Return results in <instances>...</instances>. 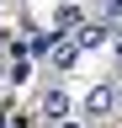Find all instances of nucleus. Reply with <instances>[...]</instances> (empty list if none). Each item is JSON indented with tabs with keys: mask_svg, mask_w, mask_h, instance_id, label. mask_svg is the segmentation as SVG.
<instances>
[{
	"mask_svg": "<svg viewBox=\"0 0 122 128\" xmlns=\"http://www.w3.org/2000/svg\"><path fill=\"white\" fill-rule=\"evenodd\" d=\"M112 107H117V91L112 86H90L85 102H80V118L85 123H101V118H112Z\"/></svg>",
	"mask_w": 122,
	"mask_h": 128,
	"instance_id": "f257e3e1",
	"label": "nucleus"
},
{
	"mask_svg": "<svg viewBox=\"0 0 122 128\" xmlns=\"http://www.w3.org/2000/svg\"><path fill=\"white\" fill-rule=\"evenodd\" d=\"M37 112H42V123H64V118H69V96L58 91V86H48L42 102H37Z\"/></svg>",
	"mask_w": 122,
	"mask_h": 128,
	"instance_id": "f03ea898",
	"label": "nucleus"
},
{
	"mask_svg": "<svg viewBox=\"0 0 122 128\" xmlns=\"http://www.w3.org/2000/svg\"><path fill=\"white\" fill-rule=\"evenodd\" d=\"M106 38H112V22H80L74 27V43L80 48H101Z\"/></svg>",
	"mask_w": 122,
	"mask_h": 128,
	"instance_id": "7ed1b4c3",
	"label": "nucleus"
},
{
	"mask_svg": "<svg viewBox=\"0 0 122 128\" xmlns=\"http://www.w3.org/2000/svg\"><path fill=\"white\" fill-rule=\"evenodd\" d=\"M74 54H80V43H53V64H58V70H69V64H74Z\"/></svg>",
	"mask_w": 122,
	"mask_h": 128,
	"instance_id": "20e7f679",
	"label": "nucleus"
},
{
	"mask_svg": "<svg viewBox=\"0 0 122 128\" xmlns=\"http://www.w3.org/2000/svg\"><path fill=\"white\" fill-rule=\"evenodd\" d=\"M53 22H58L53 32H74V27H80V22H85V16H80V6H64V11H58V16H53Z\"/></svg>",
	"mask_w": 122,
	"mask_h": 128,
	"instance_id": "39448f33",
	"label": "nucleus"
},
{
	"mask_svg": "<svg viewBox=\"0 0 122 128\" xmlns=\"http://www.w3.org/2000/svg\"><path fill=\"white\" fill-rule=\"evenodd\" d=\"M106 22H122V0H112V6H106Z\"/></svg>",
	"mask_w": 122,
	"mask_h": 128,
	"instance_id": "423d86ee",
	"label": "nucleus"
},
{
	"mask_svg": "<svg viewBox=\"0 0 122 128\" xmlns=\"http://www.w3.org/2000/svg\"><path fill=\"white\" fill-rule=\"evenodd\" d=\"M112 48H117V64H122V27L112 32Z\"/></svg>",
	"mask_w": 122,
	"mask_h": 128,
	"instance_id": "0eeeda50",
	"label": "nucleus"
},
{
	"mask_svg": "<svg viewBox=\"0 0 122 128\" xmlns=\"http://www.w3.org/2000/svg\"><path fill=\"white\" fill-rule=\"evenodd\" d=\"M53 128H90V123H74V118H64V123H53Z\"/></svg>",
	"mask_w": 122,
	"mask_h": 128,
	"instance_id": "6e6552de",
	"label": "nucleus"
},
{
	"mask_svg": "<svg viewBox=\"0 0 122 128\" xmlns=\"http://www.w3.org/2000/svg\"><path fill=\"white\" fill-rule=\"evenodd\" d=\"M90 6H101V11H106V6H112V0H90Z\"/></svg>",
	"mask_w": 122,
	"mask_h": 128,
	"instance_id": "1a4fd4ad",
	"label": "nucleus"
},
{
	"mask_svg": "<svg viewBox=\"0 0 122 128\" xmlns=\"http://www.w3.org/2000/svg\"><path fill=\"white\" fill-rule=\"evenodd\" d=\"M0 91H5V80H0Z\"/></svg>",
	"mask_w": 122,
	"mask_h": 128,
	"instance_id": "9d476101",
	"label": "nucleus"
}]
</instances>
